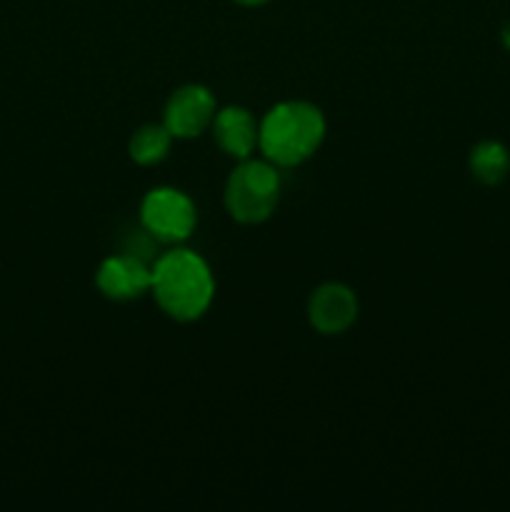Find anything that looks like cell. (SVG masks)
I'll return each mask as SVG.
<instances>
[{"mask_svg":"<svg viewBox=\"0 0 510 512\" xmlns=\"http://www.w3.org/2000/svg\"><path fill=\"white\" fill-rule=\"evenodd\" d=\"M150 293L163 313L180 323H190L210 308L215 293L213 273L198 253L175 248L155 260Z\"/></svg>","mask_w":510,"mask_h":512,"instance_id":"6da1fadb","label":"cell"},{"mask_svg":"<svg viewBox=\"0 0 510 512\" xmlns=\"http://www.w3.org/2000/svg\"><path fill=\"white\" fill-rule=\"evenodd\" d=\"M325 138V118L313 103L285 100L270 108L260 120L258 148L265 160L290 168L308 160Z\"/></svg>","mask_w":510,"mask_h":512,"instance_id":"7a4b0ae2","label":"cell"},{"mask_svg":"<svg viewBox=\"0 0 510 512\" xmlns=\"http://www.w3.org/2000/svg\"><path fill=\"white\" fill-rule=\"evenodd\" d=\"M278 165L270 160H240L225 185V205L238 223L253 225L270 218L280 198Z\"/></svg>","mask_w":510,"mask_h":512,"instance_id":"3957f363","label":"cell"},{"mask_svg":"<svg viewBox=\"0 0 510 512\" xmlns=\"http://www.w3.org/2000/svg\"><path fill=\"white\" fill-rule=\"evenodd\" d=\"M143 228L163 243H180L195 228V205L175 188L150 190L140 205Z\"/></svg>","mask_w":510,"mask_h":512,"instance_id":"277c9868","label":"cell"},{"mask_svg":"<svg viewBox=\"0 0 510 512\" xmlns=\"http://www.w3.org/2000/svg\"><path fill=\"white\" fill-rule=\"evenodd\" d=\"M215 98L203 85H185L170 95L165 105L163 125L173 138H198L205 128L213 125Z\"/></svg>","mask_w":510,"mask_h":512,"instance_id":"5b68a950","label":"cell"},{"mask_svg":"<svg viewBox=\"0 0 510 512\" xmlns=\"http://www.w3.org/2000/svg\"><path fill=\"white\" fill-rule=\"evenodd\" d=\"M308 318L318 333H345L358 318V298L350 288L340 283H325L310 295Z\"/></svg>","mask_w":510,"mask_h":512,"instance_id":"8992f818","label":"cell"},{"mask_svg":"<svg viewBox=\"0 0 510 512\" xmlns=\"http://www.w3.org/2000/svg\"><path fill=\"white\" fill-rule=\"evenodd\" d=\"M153 283V268L143 263L135 255H113L103 260L98 268V288L105 298L118 300H135L143 293H148Z\"/></svg>","mask_w":510,"mask_h":512,"instance_id":"52a82bcc","label":"cell"},{"mask_svg":"<svg viewBox=\"0 0 510 512\" xmlns=\"http://www.w3.org/2000/svg\"><path fill=\"white\" fill-rule=\"evenodd\" d=\"M210 130H213V138L218 143V148L235 160L250 158L253 150L258 148L260 123L253 118L250 110L238 108V105L218 110Z\"/></svg>","mask_w":510,"mask_h":512,"instance_id":"ba28073f","label":"cell"},{"mask_svg":"<svg viewBox=\"0 0 510 512\" xmlns=\"http://www.w3.org/2000/svg\"><path fill=\"white\" fill-rule=\"evenodd\" d=\"M470 170L485 185H498L510 170L508 148L495 140H483L470 150Z\"/></svg>","mask_w":510,"mask_h":512,"instance_id":"9c48e42d","label":"cell"},{"mask_svg":"<svg viewBox=\"0 0 510 512\" xmlns=\"http://www.w3.org/2000/svg\"><path fill=\"white\" fill-rule=\"evenodd\" d=\"M170 143H173V135L160 125H143L138 133L130 138V158L138 165H155L168 155Z\"/></svg>","mask_w":510,"mask_h":512,"instance_id":"30bf717a","label":"cell"},{"mask_svg":"<svg viewBox=\"0 0 510 512\" xmlns=\"http://www.w3.org/2000/svg\"><path fill=\"white\" fill-rule=\"evenodd\" d=\"M503 43H505V48L510 50V25H505L503 28Z\"/></svg>","mask_w":510,"mask_h":512,"instance_id":"8fae6325","label":"cell"},{"mask_svg":"<svg viewBox=\"0 0 510 512\" xmlns=\"http://www.w3.org/2000/svg\"><path fill=\"white\" fill-rule=\"evenodd\" d=\"M235 3H243V5H263L268 0H235Z\"/></svg>","mask_w":510,"mask_h":512,"instance_id":"7c38bea8","label":"cell"}]
</instances>
